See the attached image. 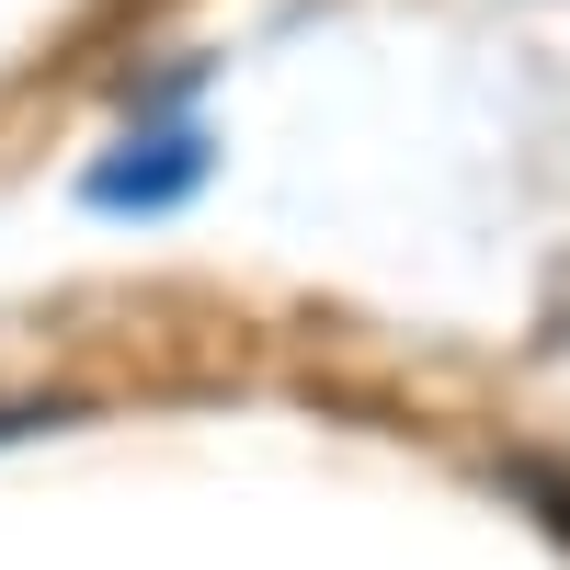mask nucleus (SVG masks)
I'll use <instances>...</instances> for the list:
<instances>
[{
  "label": "nucleus",
  "mask_w": 570,
  "mask_h": 570,
  "mask_svg": "<svg viewBox=\"0 0 570 570\" xmlns=\"http://www.w3.org/2000/svg\"><path fill=\"white\" fill-rule=\"evenodd\" d=\"M195 183H206V137H195V126H171V137H149V149L104 160V171L80 183V195H91V206H115V217H126V206L149 217V206H183Z\"/></svg>",
  "instance_id": "nucleus-1"
}]
</instances>
